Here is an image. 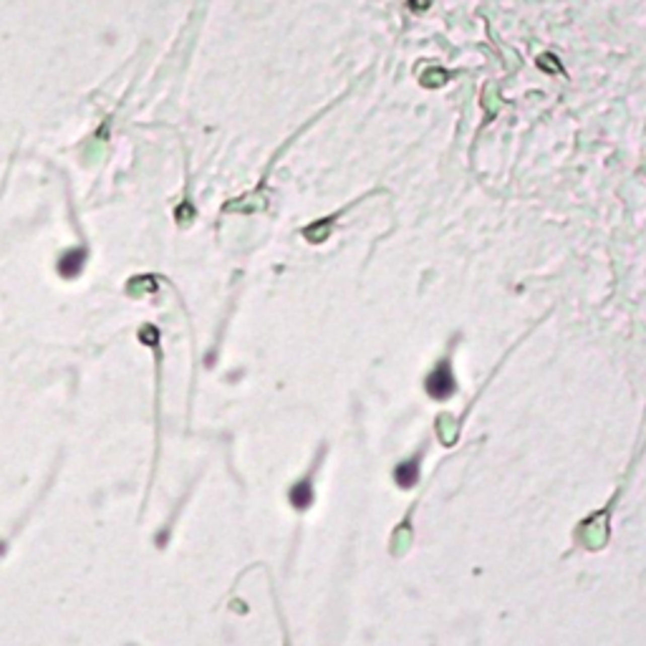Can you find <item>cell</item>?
Here are the masks:
<instances>
[{
	"label": "cell",
	"mask_w": 646,
	"mask_h": 646,
	"mask_svg": "<svg viewBox=\"0 0 646 646\" xmlns=\"http://www.w3.org/2000/svg\"><path fill=\"white\" fill-rule=\"evenodd\" d=\"M455 391H457V381H455L452 366L450 361H440L432 369V374L426 376V394L435 399H450Z\"/></svg>",
	"instance_id": "cell-1"
},
{
	"label": "cell",
	"mask_w": 646,
	"mask_h": 646,
	"mask_svg": "<svg viewBox=\"0 0 646 646\" xmlns=\"http://www.w3.org/2000/svg\"><path fill=\"white\" fill-rule=\"evenodd\" d=\"M84 260H86V253H84L81 248H74V250H68V253L61 255V260H58V273H61L63 278H76V275L84 270Z\"/></svg>",
	"instance_id": "cell-2"
},
{
	"label": "cell",
	"mask_w": 646,
	"mask_h": 646,
	"mask_svg": "<svg viewBox=\"0 0 646 646\" xmlns=\"http://www.w3.org/2000/svg\"><path fill=\"white\" fill-rule=\"evenodd\" d=\"M416 475H419L416 460H409V462L399 465V467H396V472H394V477H396V482H399L401 487H411V485L416 482Z\"/></svg>",
	"instance_id": "cell-3"
},
{
	"label": "cell",
	"mask_w": 646,
	"mask_h": 646,
	"mask_svg": "<svg viewBox=\"0 0 646 646\" xmlns=\"http://www.w3.org/2000/svg\"><path fill=\"white\" fill-rule=\"evenodd\" d=\"M291 503H293L298 510L308 508V505L313 503V490H311V485H308V482L293 485V490H291Z\"/></svg>",
	"instance_id": "cell-4"
},
{
	"label": "cell",
	"mask_w": 646,
	"mask_h": 646,
	"mask_svg": "<svg viewBox=\"0 0 646 646\" xmlns=\"http://www.w3.org/2000/svg\"><path fill=\"white\" fill-rule=\"evenodd\" d=\"M447 79H450V74L442 71V68H429V71L421 74V84L424 86H442V84H447Z\"/></svg>",
	"instance_id": "cell-5"
},
{
	"label": "cell",
	"mask_w": 646,
	"mask_h": 646,
	"mask_svg": "<svg viewBox=\"0 0 646 646\" xmlns=\"http://www.w3.org/2000/svg\"><path fill=\"white\" fill-rule=\"evenodd\" d=\"M328 230H331L328 223H318V225H313V228H306L303 235H306L308 240H313V243H321V240L328 235Z\"/></svg>",
	"instance_id": "cell-6"
},
{
	"label": "cell",
	"mask_w": 646,
	"mask_h": 646,
	"mask_svg": "<svg viewBox=\"0 0 646 646\" xmlns=\"http://www.w3.org/2000/svg\"><path fill=\"white\" fill-rule=\"evenodd\" d=\"M177 220H179V223H189V220H192V207H189V204H184V207L177 209Z\"/></svg>",
	"instance_id": "cell-7"
},
{
	"label": "cell",
	"mask_w": 646,
	"mask_h": 646,
	"mask_svg": "<svg viewBox=\"0 0 646 646\" xmlns=\"http://www.w3.org/2000/svg\"><path fill=\"white\" fill-rule=\"evenodd\" d=\"M409 6H411L414 11H426V8H429V0H409Z\"/></svg>",
	"instance_id": "cell-8"
}]
</instances>
